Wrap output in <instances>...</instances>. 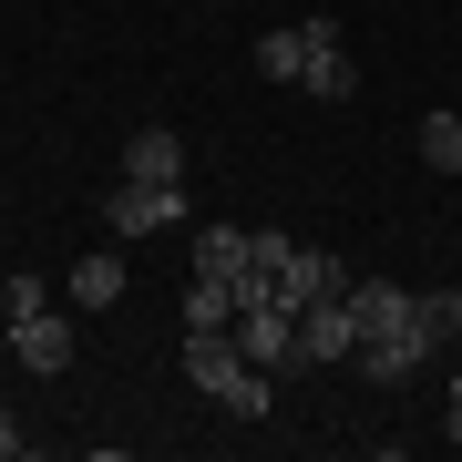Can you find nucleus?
Returning <instances> with one entry per match:
<instances>
[{
    "label": "nucleus",
    "mask_w": 462,
    "mask_h": 462,
    "mask_svg": "<svg viewBox=\"0 0 462 462\" xmlns=\"http://www.w3.org/2000/svg\"><path fill=\"white\" fill-rule=\"evenodd\" d=\"M185 380H196L206 401H226L236 421H267V370H257V360H236V339H226V329H185Z\"/></svg>",
    "instance_id": "nucleus-1"
},
{
    "label": "nucleus",
    "mask_w": 462,
    "mask_h": 462,
    "mask_svg": "<svg viewBox=\"0 0 462 462\" xmlns=\"http://www.w3.org/2000/svg\"><path fill=\"white\" fill-rule=\"evenodd\" d=\"M298 93L309 103H360V62H349L339 21H298Z\"/></svg>",
    "instance_id": "nucleus-2"
},
{
    "label": "nucleus",
    "mask_w": 462,
    "mask_h": 462,
    "mask_svg": "<svg viewBox=\"0 0 462 462\" xmlns=\"http://www.w3.org/2000/svg\"><path fill=\"white\" fill-rule=\"evenodd\" d=\"M431 349H442V329L421 319V288H411V319H401V329H370V339H360V370L380 380V391H401V380L431 360Z\"/></svg>",
    "instance_id": "nucleus-3"
},
{
    "label": "nucleus",
    "mask_w": 462,
    "mask_h": 462,
    "mask_svg": "<svg viewBox=\"0 0 462 462\" xmlns=\"http://www.w3.org/2000/svg\"><path fill=\"white\" fill-rule=\"evenodd\" d=\"M103 226L114 236H165V226H185V185H114V196H103Z\"/></svg>",
    "instance_id": "nucleus-4"
},
{
    "label": "nucleus",
    "mask_w": 462,
    "mask_h": 462,
    "mask_svg": "<svg viewBox=\"0 0 462 462\" xmlns=\"http://www.w3.org/2000/svg\"><path fill=\"white\" fill-rule=\"evenodd\" d=\"M226 339H236V360H257V370H288V360H298V319L278 309V298H247Z\"/></svg>",
    "instance_id": "nucleus-5"
},
{
    "label": "nucleus",
    "mask_w": 462,
    "mask_h": 462,
    "mask_svg": "<svg viewBox=\"0 0 462 462\" xmlns=\"http://www.w3.org/2000/svg\"><path fill=\"white\" fill-rule=\"evenodd\" d=\"M0 329H11V360L32 370V380H62V370H72V319H62V309H32V319H0Z\"/></svg>",
    "instance_id": "nucleus-6"
},
{
    "label": "nucleus",
    "mask_w": 462,
    "mask_h": 462,
    "mask_svg": "<svg viewBox=\"0 0 462 462\" xmlns=\"http://www.w3.org/2000/svg\"><path fill=\"white\" fill-rule=\"evenodd\" d=\"M319 360H360V319H349V288L319 298V309H298V370Z\"/></svg>",
    "instance_id": "nucleus-7"
},
{
    "label": "nucleus",
    "mask_w": 462,
    "mask_h": 462,
    "mask_svg": "<svg viewBox=\"0 0 462 462\" xmlns=\"http://www.w3.org/2000/svg\"><path fill=\"white\" fill-rule=\"evenodd\" d=\"M339 288H349V267H339L329 247H298V257L278 267V309H288V319H298V309H319V298H339Z\"/></svg>",
    "instance_id": "nucleus-8"
},
{
    "label": "nucleus",
    "mask_w": 462,
    "mask_h": 462,
    "mask_svg": "<svg viewBox=\"0 0 462 462\" xmlns=\"http://www.w3.org/2000/svg\"><path fill=\"white\" fill-rule=\"evenodd\" d=\"M124 175H134V185H185V134H175V124H134Z\"/></svg>",
    "instance_id": "nucleus-9"
},
{
    "label": "nucleus",
    "mask_w": 462,
    "mask_h": 462,
    "mask_svg": "<svg viewBox=\"0 0 462 462\" xmlns=\"http://www.w3.org/2000/svg\"><path fill=\"white\" fill-rule=\"evenodd\" d=\"M62 298H72V309H114V298H124V247L72 257V267H62Z\"/></svg>",
    "instance_id": "nucleus-10"
},
{
    "label": "nucleus",
    "mask_w": 462,
    "mask_h": 462,
    "mask_svg": "<svg viewBox=\"0 0 462 462\" xmlns=\"http://www.w3.org/2000/svg\"><path fill=\"white\" fill-rule=\"evenodd\" d=\"M349 319H360V339L370 329H401V319H411V288H401V278H349Z\"/></svg>",
    "instance_id": "nucleus-11"
},
{
    "label": "nucleus",
    "mask_w": 462,
    "mask_h": 462,
    "mask_svg": "<svg viewBox=\"0 0 462 462\" xmlns=\"http://www.w3.org/2000/svg\"><path fill=\"white\" fill-rule=\"evenodd\" d=\"M236 309H247L236 278H185V329H236Z\"/></svg>",
    "instance_id": "nucleus-12"
},
{
    "label": "nucleus",
    "mask_w": 462,
    "mask_h": 462,
    "mask_svg": "<svg viewBox=\"0 0 462 462\" xmlns=\"http://www.w3.org/2000/svg\"><path fill=\"white\" fill-rule=\"evenodd\" d=\"M247 267V226H196V278H236Z\"/></svg>",
    "instance_id": "nucleus-13"
},
{
    "label": "nucleus",
    "mask_w": 462,
    "mask_h": 462,
    "mask_svg": "<svg viewBox=\"0 0 462 462\" xmlns=\"http://www.w3.org/2000/svg\"><path fill=\"white\" fill-rule=\"evenodd\" d=\"M411 144H421V165H431V175H462V114H421Z\"/></svg>",
    "instance_id": "nucleus-14"
},
{
    "label": "nucleus",
    "mask_w": 462,
    "mask_h": 462,
    "mask_svg": "<svg viewBox=\"0 0 462 462\" xmlns=\"http://www.w3.org/2000/svg\"><path fill=\"white\" fill-rule=\"evenodd\" d=\"M257 72H267V83H298V32H267L257 42Z\"/></svg>",
    "instance_id": "nucleus-15"
},
{
    "label": "nucleus",
    "mask_w": 462,
    "mask_h": 462,
    "mask_svg": "<svg viewBox=\"0 0 462 462\" xmlns=\"http://www.w3.org/2000/svg\"><path fill=\"white\" fill-rule=\"evenodd\" d=\"M421 319H431L442 339H462V288H431V298H421Z\"/></svg>",
    "instance_id": "nucleus-16"
},
{
    "label": "nucleus",
    "mask_w": 462,
    "mask_h": 462,
    "mask_svg": "<svg viewBox=\"0 0 462 462\" xmlns=\"http://www.w3.org/2000/svg\"><path fill=\"white\" fill-rule=\"evenodd\" d=\"M32 309H51V288L32 278V267H11V319H32Z\"/></svg>",
    "instance_id": "nucleus-17"
},
{
    "label": "nucleus",
    "mask_w": 462,
    "mask_h": 462,
    "mask_svg": "<svg viewBox=\"0 0 462 462\" xmlns=\"http://www.w3.org/2000/svg\"><path fill=\"white\" fill-rule=\"evenodd\" d=\"M21 452H32V431H21L11 411H0V462H21Z\"/></svg>",
    "instance_id": "nucleus-18"
},
{
    "label": "nucleus",
    "mask_w": 462,
    "mask_h": 462,
    "mask_svg": "<svg viewBox=\"0 0 462 462\" xmlns=\"http://www.w3.org/2000/svg\"><path fill=\"white\" fill-rule=\"evenodd\" d=\"M452 442H462V391H452Z\"/></svg>",
    "instance_id": "nucleus-19"
},
{
    "label": "nucleus",
    "mask_w": 462,
    "mask_h": 462,
    "mask_svg": "<svg viewBox=\"0 0 462 462\" xmlns=\"http://www.w3.org/2000/svg\"><path fill=\"white\" fill-rule=\"evenodd\" d=\"M0 319H11V278H0Z\"/></svg>",
    "instance_id": "nucleus-20"
},
{
    "label": "nucleus",
    "mask_w": 462,
    "mask_h": 462,
    "mask_svg": "<svg viewBox=\"0 0 462 462\" xmlns=\"http://www.w3.org/2000/svg\"><path fill=\"white\" fill-rule=\"evenodd\" d=\"M452 391H462V370H452Z\"/></svg>",
    "instance_id": "nucleus-21"
}]
</instances>
